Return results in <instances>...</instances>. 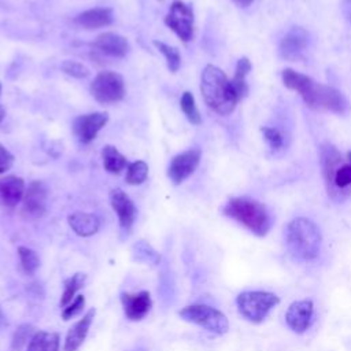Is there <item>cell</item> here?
I'll list each match as a JSON object with an SVG mask.
<instances>
[{
  "instance_id": "obj_36",
  "label": "cell",
  "mask_w": 351,
  "mask_h": 351,
  "mask_svg": "<svg viewBox=\"0 0 351 351\" xmlns=\"http://www.w3.org/2000/svg\"><path fill=\"white\" fill-rule=\"evenodd\" d=\"M341 11H343L346 19L351 23V0H343L341 1Z\"/></svg>"
},
{
  "instance_id": "obj_15",
  "label": "cell",
  "mask_w": 351,
  "mask_h": 351,
  "mask_svg": "<svg viewBox=\"0 0 351 351\" xmlns=\"http://www.w3.org/2000/svg\"><path fill=\"white\" fill-rule=\"evenodd\" d=\"M121 303L126 318L130 321L143 319L152 307V300L148 291H140L136 293L123 292L121 293Z\"/></svg>"
},
{
  "instance_id": "obj_14",
  "label": "cell",
  "mask_w": 351,
  "mask_h": 351,
  "mask_svg": "<svg viewBox=\"0 0 351 351\" xmlns=\"http://www.w3.org/2000/svg\"><path fill=\"white\" fill-rule=\"evenodd\" d=\"M110 202H111V207L115 211L118 221H119V226L122 228V230L129 232L134 223L136 215H137V208L134 206V203L132 202V199L119 188L111 191L110 195Z\"/></svg>"
},
{
  "instance_id": "obj_1",
  "label": "cell",
  "mask_w": 351,
  "mask_h": 351,
  "mask_svg": "<svg viewBox=\"0 0 351 351\" xmlns=\"http://www.w3.org/2000/svg\"><path fill=\"white\" fill-rule=\"evenodd\" d=\"M281 77L284 85L299 93L303 101L311 108L326 110L336 114H344L348 110V101L344 95L332 86L318 84L311 77L292 69H284Z\"/></svg>"
},
{
  "instance_id": "obj_28",
  "label": "cell",
  "mask_w": 351,
  "mask_h": 351,
  "mask_svg": "<svg viewBox=\"0 0 351 351\" xmlns=\"http://www.w3.org/2000/svg\"><path fill=\"white\" fill-rule=\"evenodd\" d=\"M154 45L158 48V51L165 56L166 63H167V69L171 73H177L180 66H181V55L178 52V49L176 47H171L169 44H165L162 41L155 40Z\"/></svg>"
},
{
  "instance_id": "obj_33",
  "label": "cell",
  "mask_w": 351,
  "mask_h": 351,
  "mask_svg": "<svg viewBox=\"0 0 351 351\" xmlns=\"http://www.w3.org/2000/svg\"><path fill=\"white\" fill-rule=\"evenodd\" d=\"M84 307H85V298H84V295H77V296L71 300V303H69L66 307H63V310H62V318H63L64 321H69V319H71L73 317L78 315V314L84 310Z\"/></svg>"
},
{
  "instance_id": "obj_13",
  "label": "cell",
  "mask_w": 351,
  "mask_h": 351,
  "mask_svg": "<svg viewBox=\"0 0 351 351\" xmlns=\"http://www.w3.org/2000/svg\"><path fill=\"white\" fill-rule=\"evenodd\" d=\"M313 313L314 304L310 299L296 300L288 307L285 313V322L292 332L302 335L308 329L313 319Z\"/></svg>"
},
{
  "instance_id": "obj_5",
  "label": "cell",
  "mask_w": 351,
  "mask_h": 351,
  "mask_svg": "<svg viewBox=\"0 0 351 351\" xmlns=\"http://www.w3.org/2000/svg\"><path fill=\"white\" fill-rule=\"evenodd\" d=\"M278 303L280 298L267 291H244L236 298L239 313L252 324L262 322Z\"/></svg>"
},
{
  "instance_id": "obj_27",
  "label": "cell",
  "mask_w": 351,
  "mask_h": 351,
  "mask_svg": "<svg viewBox=\"0 0 351 351\" xmlns=\"http://www.w3.org/2000/svg\"><path fill=\"white\" fill-rule=\"evenodd\" d=\"M133 256H134V261H138V262H143L147 265L149 263L154 266L158 265L160 261L159 254L144 240H141L133 245Z\"/></svg>"
},
{
  "instance_id": "obj_19",
  "label": "cell",
  "mask_w": 351,
  "mask_h": 351,
  "mask_svg": "<svg viewBox=\"0 0 351 351\" xmlns=\"http://www.w3.org/2000/svg\"><path fill=\"white\" fill-rule=\"evenodd\" d=\"M114 21V14L111 8H104V7H97V8H90L86 10L81 14H78L74 19V22L84 27V29H99L111 25Z\"/></svg>"
},
{
  "instance_id": "obj_9",
  "label": "cell",
  "mask_w": 351,
  "mask_h": 351,
  "mask_svg": "<svg viewBox=\"0 0 351 351\" xmlns=\"http://www.w3.org/2000/svg\"><path fill=\"white\" fill-rule=\"evenodd\" d=\"M48 189L43 181H32L22 199V214L27 219L41 218L47 211Z\"/></svg>"
},
{
  "instance_id": "obj_38",
  "label": "cell",
  "mask_w": 351,
  "mask_h": 351,
  "mask_svg": "<svg viewBox=\"0 0 351 351\" xmlns=\"http://www.w3.org/2000/svg\"><path fill=\"white\" fill-rule=\"evenodd\" d=\"M4 117H5V110L3 106H0V122L4 119Z\"/></svg>"
},
{
  "instance_id": "obj_31",
  "label": "cell",
  "mask_w": 351,
  "mask_h": 351,
  "mask_svg": "<svg viewBox=\"0 0 351 351\" xmlns=\"http://www.w3.org/2000/svg\"><path fill=\"white\" fill-rule=\"evenodd\" d=\"M34 333H36L34 328L30 324L19 325L18 329L14 332V336L11 340V350L21 351L26 344H29V341Z\"/></svg>"
},
{
  "instance_id": "obj_26",
  "label": "cell",
  "mask_w": 351,
  "mask_h": 351,
  "mask_svg": "<svg viewBox=\"0 0 351 351\" xmlns=\"http://www.w3.org/2000/svg\"><path fill=\"white\" fill-rule=\"evenodd\" d=\"M18 256H19V262H21V267L25 271V274L32 276L36 273V270L40 267V256L38 254L25 245H19L18 250Z\"/></svg>"
},
{
  "instance_id": "obj_40",
  "label": "cell",
  "mask_w": 351,
  "mask_h": 351,
  "mask_svg": "<svg viewBox=\"0 0 351 351\" xmlns=\"http://www.w3.org/2000/svg\"><path fill=\"white\" fill-rule=\"evenodd\" d=\"M0 92H1V82H0Z\"/></svg>"
},
{
  "instance_id": "obj_21",
  "label": "cell",
  "mask_w": 351,
  "mask_h": 351,
  "mask_svg": "<svg viewBox=\"0 0 351 351\" xmlns=\"http://www.w3.org/2000/svg\"><path fill=\"white\" fill-rule=\"evenodd\" d=\"M319 162H321V167H322L325 185L328 188L330 185V181H332V177H333L336 169L343 163V159H341L339 149L335 145H332L329 143H324L319 148Z\"/></svg>"
},
{
  "instance_id": "obj_25",
  "label": "cell",
  "mask_w": 351,
  "mask_h": 351,
  "mask_svg": "<svg viewBox=\"0 0 351 351\" xmlns=\"http://www.w3.org/2000/svg\"><path fill=\"white\" fill-rule=\"evenodd\" d=\"M85 278H86V276L84 273H75L64 281V285H63L64 288H63V293L60 298L62 307H66L69 303H71V300L77 296L75 293L84 287Z\"/></svg>"
},
{
  "instance_id": "obj_17",
  "label": "cell",
  "mask_w": 351,
  "mask_h": 351,
  "mask_svg": "<svg viewBox=\"0 0 351 351\" xmlns=\"http://www.w3.org/2000/svg\"><path fill=\"white\" fill-rule=\"evenodd\" d=\"M26 191L25 181L18 176H5L0 178V203L4 207L14 208Z\"/></svg>"
},
{
  "instance_id": "obj_32",
  "label": "cell",
  "mask_w": 351,
  "mask_h": 351,
  "mask_svg": "<svg viewBox=\"0 0 351 351\" xmlns=\"http://www.w3.org/2000/svg\"><path fill=\"white\" fill-rule=\"evenodd\" d=\"M60 69L63 73L74 78H86L90 74V70L84 63L77 60H63L60 63Z\"/></svg>"
},
{
  "instance_id": "obj_37",
  "label": "cell",
  "mask_w": 351,
  "mask_h": 351,
  "mask_svg": "<svg viewBox=\"0 0 351 351\" xmlns=\"http://www.w3.org/2000/svg\"><path fill=\"white\" fill-rule=\"evenodd\" d=\"M237 5H240V7H247V5H250L254 0H233Z\"/></svg>"
},
{
  "instance_id": "obj_2",
  "label": "cell",
  "mask_w": 351,
  "mask_h": 351,
  "mask_svg": "<svg viewBox=\"0 0 351 351\" xmlns=\"http://www.w3.org/2000/svg\"><path fill=\"white\" fill-rule=\"evenodd\" d=\"M200 90L206 104L219 115L230 114L240 100L232 81L214 64L204 67L200 80Z\"/></svg>"
},
{
  "instance_id": "obj_6",
  "label": "cell",
  "mask_w": 351,
  "mask_h": 351,
  "mask_svg": "<svg viewBox=\"0 0 351 351\" xmlns=\"http://www.w3.org/2000/svg\"><path fill=\"white\" fill-rule=\"evenodd\" d=\"M178 315L191 324L199 325L214 335H225L229 330V321L226 315L215 307L208 304H189L178 311Z\"/></svg>"
},
{
  "instance_id": "obj_10",
  "label": "cell",
  "mask_w": 351,
  "mask_h": 351,
  "mask_svg": "<svg viewBox=\"0 0 351 351\" xmlns=\"http://www.w3.org/2000/svg\"><path fill=\"white\" fill-rule=\"evenodd\" d=\"M202 152L199 148L186 149L178 155H176L167 169V176L174 185H180L184 182L193 171L197 169L200 162Z\"/></svg>"
},
{
  "instance_id": "obj_8",
  "label": "cell",
  "mask_w": 351,
  "mask_h": 351,
  "mask_svg": "<svg viewBox=\"0 0 351 351\" xmlns=\"http://www.w3.org/2000/svg\"><path fill=\"white\" fill-rule=\"evenodd\" d=\"M193 11L191 5L181 0H174L170 5L165 23L170 27L184 43H188L193 37Z\"/></svg>"
},
{
  "instance_id": "obj_20",
  "label": "cell",
  "mask_w": 351,
  "mask_h": 351,
  "mask_svg": "<svg viewBox=\"0 0 351 351\" xmlns=\"http://www.w3.org/2000/svg\"><path fill=\"white\" fill-rule=\"evenodd\" d=\"M67 222L71 230L81 237L93 236L100 228V219L93 213L75 211L67 217Z\"/></svg>"
},
{
  "instance_id": "obj_34",
  "label": "cell",
  "mask_w": 351,
  "mask_h": 351,
  "mask_svg": "<svg viewBox=\"0 0 351 351\" xmlns=\"http://www.w3.org/2000/svg\"><path fill=\"white\" fill-rule=\"evenodd\" d=\"M262 133L267 144L271 147V149H278L282 147V134L278 129L265 126L262 128Z\"/></svg>"
},
{
  "instance_id": "obj_7",
  "label": "cell",
  "mask_w": 351,
  "mask_h": 351,
  "mask_svg": "<svg viewBox=\"0 0 351 351\" xmlns=\"http://www.w3.org/2000/svg\"><path fill=\"white\" fill-rule=\"evenodd\" d=\"M90 95L100 104H112L121 101L126 95L125 81L122 75L115 71H100L90 84Z\"/></svg>"
},
{
  "instance_id": "obj_22",
  "label": "cell",
  "mask_w": 351,
  "mask_h": 351,
  "mask_svg": "<svg viewBox=\"0 0 351 351\" xmlns=\"http://www.w3.org/2000/svg\"><path fill=\"white\" fill-rule=\"evenodd\" d=\"M59 333L38 330L30 339L26 351H59Z\"/></svg>"
},
{
  "instance_id": "obj_3",
  "label": "cell",
  "mask_w": 351,
  "mask_h": 351,
  "mask_svg": "<svg viewBox=\"0 0 351 351\" xmlns=\"http://www.w3.org/2000/svg\"><path fill=\"white\" fill-rule=\"evenodd\" d=\"M322 236L319 228L306 217H298L285 228V245L289 255L300 262L314 261L319 255Z\"/></svg>"
},
{
  "instance_id": "obj_12",
  "label": "cell",
  "mask_w": 351,
  "mask_h": 351,
  "mask_svg": "<svg viewBox=\"0 0 351 351\" xmlns=\"http://www.w3.org/2000/svg\"><path fill=\"white\" fill-rule=\"evenodd\" d=\"M308 34L302 26L291 27L278 45L280 56L285 60H299L307 48Z\"/></svg>"
},
{
  "instance_id": "obj_16",
  "label": "cell",
  "mask_w": 351,
  "mask_h": 351,
  "mask_svg": "<svg viewBox=\"0 0 351 351\" xmlns=\"http://www.w3.org/2000/svg\"><path fill=\"white\" fill-rule=\"evenodd\" d=\"M92 47L101 53L112 58H123L130 49L128 40L123 36L112 32L99 34L92 43Z\"/></svg>"
},
{
  "instance_id": "obj_30",
  "label": "cell",
  "mask_w": 351,
  "mask_h": 351,
  "mask_svg": "<svg viewBox=\"0 0 351 351\" xmlns=\"http://www.w3.org/2000/svg\"><path fill=\"white\" fill-rule=\"evenodd\" d=\"M180 106H181V110L182 112L185 114V117L188 118V121L193 125H200L202 123V117H200V112L196 107V103H195V97L191 92H184L182 96H181V100H180Z\"/></svg>"
},
{
  "instance_id": "obj_24",
  "label": "cell",
  "mask_w": 351,
  "mask_h": 351,
  "mask_svg": "<svg viewBox=\"0 0 351 351\" xmlns=\"http://www.w3.org/2000/svg\"><path fill=\"white\" fill-rule=\"evenodd\" d=\"M251 67L252 66H251V62L248 60V58L243 56L237 60L236 70H234V77L232 80V85L234 88L239 99H243L248 92V85L245 82V77L251 71Z\"/></svg>"
},
{
  "instance_id": "obj_35",
  "label": "cell",
  "mask_w": 351,
  "mask_h": 351,
  "mask_svg": "<svg viewBox=\"0 0 351 351\" xmlns=\"http://www.w3.org/2000/svg\"><path fill=\"white\" fill-rule=\"evenodd\" d=\"M14 159V155L3 144H0V174L8 171L12 167Z\"/></svg>"
},
{
  "instance_id": "obj_23",
  "label": "cell",
  "mask_w": 351,
  "mask_h": 351,
  "mask_svg": "<svg viewBox=\"0 0 351 351\" xmlns=\"http://www.w3.org/2000/svg\"><path fill=\"white\" fill-rule=\"evenodd\" d=\"M101 158H103L104 169L111 174H118L128 166L126 158L114 145H110V144L103 147Z\"/></svg>"
},
{
  "instance_id": "obj_29",
  "label": "cell",
  "mask_w": 351,
  "mask_h": 351,
  "mask_svg": "<svg viewBox=\"0 0 351 351\" xmlns=\"http://www.w3.org/2000/svg\"><path fill=\"white\" fill-rule=\"evenodd\" d=\"M148 177V165L144 160H136L128 165L126 182L129 185H140Z\"/></svg>"
},
{
  "instance_id": "obj_11",
  "label": "cell",
  "mask_w": 351,
  "mask_h": 351,
  "mask_svg": "<svg viewBox=\"0 0 351 351\" xmlns=\"http://www.w3.org/2000/svg\"><path fill=\"white\" fill-rule=\"evenodd\" d=\"M108 121L107 112H89L80 115L73 122V130L77 138L84 143L89 144L97 136V133L106 126Z\"/></svg>"
},
{
  "instance_id": "obj_4",
  "label": "cell",
  "mask_w": 351,
  "mask_h": 351,
  "mask_svg": "<svg viewBox=\"0 0 351 351\" xmlns=\"http://www.w3.org/2000/svg\"><path fill=\"white\" fill-rule=\"evenodd\" d=\"M223 214L247 228L258 237L266 236L273 225V218L267 207L247 196L230 199L223 207Z\"/></svg>"
},
{
  "instance_id": "obj_18",
  "label": "cell",
  "mask_w": 351,
  "mask_h": 351,
  "mask_svg": "<svg viewBox=\"0 0 351 351\" xmlns=\"http://www.w3.org/2000/svg\"><path fill=\"white\" fill-rule=\"evenodd\" d=\"M95 314H96L95 308L88 310L82 315V318H80L69 329V332L66 335V339H64V346H63L64 351H77L82 346V343L85 341L86 335L89 332V328L92 325V321L95 318Z\"/></svg>"
},
{
  "instance_id": "obj_39",
  "label": "cell",
  "mask_w": 351,
  "mask_h": 351,
  "mask_svg": "<svg viewBox=\"0 0 351 351\" xmlns=\"http://www.w3.org/2000/svg\"><path fill=\"white\" fill-rule=\"evenodd\" d=\"M3 321H4V317H3V314H1V310H0V325L3 324Z\"/></svg>"
}]
</instances>
